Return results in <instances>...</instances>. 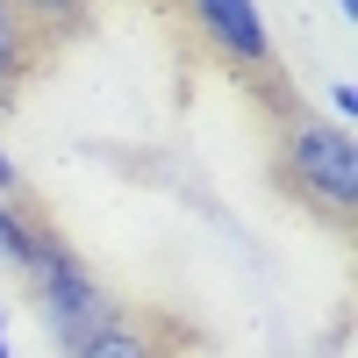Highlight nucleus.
<instances>
[{"label": "nucleus", "instance_id": "obj_1", "mask_svg": "<svg viewBox=\"0 0 358 358\" xmlns=\"http://www.w3.org/2000/svg\"><path fill=\"white\" fill-rule=\"evenodd\" d=\"M280 187L294 201H308L315 215L351 222L358 208V136L322 122V115H294L280 136Z\"/></svg>", "mask_w": 358, "mask_h": 358}, {"label": "nucleus", "instance_id": "obj_2", "mask_svg": "<svg viewBox=\"0 0 358 358\" xmlns=\"http://www.w3.org/2000/svg\"><path fill=\"white\" fill-rule=\"evenodd\" d=\"M22 280H29V294H36V315L50 322V337L65 344V351H79L86 337L101 330V322H115L108 287L79 265V251H72L57 229H43V236H36V251H29Z\"/></svg>", "mask_w": 358, "mask_h": 358}, {"label": "nucleus", "instance_id": "obj_3", "mask_svg": "<svg viewBox=\"0 0 358 358\" xmlns=\"http://www.w3.org/2000/svg\"><path fill=\"white\" fill-rule=\"evenodd\" d=\"M194 22V36L222 57V65L236 72H258V79H273L280 72V43H273V22H265L258 0H179Z\"/></svg>", "mask_w": 358, "mask_h": 358}, {"label": "nucleus", "instance_id": "obj_4", "mask_svg": "<svg viewBox=\"0 0 358 358\" xmlns=\"http://www.w3.org/2000/svg\"><path fill=\"white\" fill-rule=\"evenodd\" d=\"M65 358H165V337H158V322H136V315L115 308V322H101V330L79 351H65Z\"/></svg>", "mask_w": 358, "mask_h": 358}, {"label": "nucleus", "instance_id": "obj_5", "mask_svg": "<svg viewBox=\"0 0 358 358\" xmlns=\"http://www.w3.org/2000/svg\"><path fill=\"white\" fill-rule=\"evenodd\" d=\"M8 8L22 15L29 36H72V29L94 15V0H8Z\"/></svg>", "mask_w": 358, "mask_h": 358}, {"label": "nucleus", "instance_id": "obj_6", "mask_svg": "<svg viewBox=\"0 0 358 358\" xmlns=\"http://www.w3.org/2000/svg\"><path fill=\"white\" fill-rule=\"evenodd\" d=\"M36 236H43V222L29 215L22 201H0V265H8V273H22V265H29Z\"/></svg>", "mask_w": 358, "mask_h": 358}, {"label": "nucleus", "instance_id": "obj_7", "mask_svg": "<svg viewBox=\"0 0 358 358\" xmlns=\"http://www.w3.org/2000/svg\"><path fill=\"white\" fill-rule=\"evenodd\" d=\"M29 50H36V36H29V29H22V15L8 8V0H0V94H8V86L29 72Z\"/></svg>", "mask_w": 358, "mask_h": 358}, {"label": "nucleus", "instance_id": "obj_8", "mask_svg": "<svg viewBox=\"0 0 358 358\" xmlns=\"http://www.w3.org/2000/svg\"><path fill=\"white\" fill-rule=\"evenodd\" d=\"M330 115H337V129H351V115H358V79H330Z\"/></svg>", "mask_w": 358, "mask_h": 358}, {"label": "nucleus", "instance_id": "obj_9", "mask_svg": "<svg viewBox=\"0 0 358 358\" xmlns=\"http://www.w3.org/2000/svg\"><path fill=\"white\" fill-rule=\"evenodd\" d=\"M15 187H22V172H15V158H8V151H0V201H8Z\"/></svg>", "mask_w": 358, "mask_h": 358}, {"label": "nucleus", "instance_id": "obj_10", "mask_svg": "<svg viewBox=\"0 0 358 358\" xmlns=\"http://www.w3.org/2000/svg\"><path fill=\"white\" fill-rule=\"evenodd\" d=\"M0 358H15V351H8V308H0Z\"/></svg>", "mask_w": 358, "mask_h": 358}, {"label": "nucleus", "instance_id": "obj_11", "mask_svg": "<svg viewBox=\"0 0 358 358\" xmlns=\"http://www.w3.org/2000/svg\"><path fill=\"white\" fill-rule=\"evenodd\" d=\"M337 15H344V22H358V0H337Z\"/></svg>", "mask_w": 358, "mask_h": 358}]
</instances>
